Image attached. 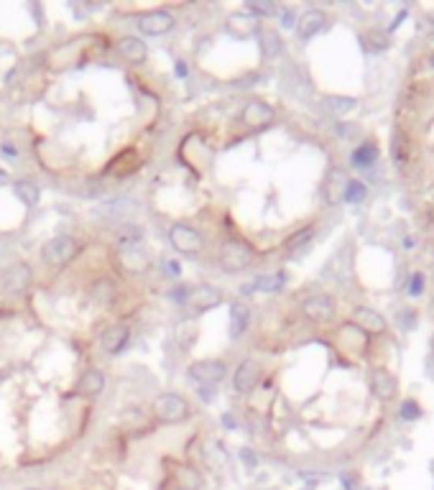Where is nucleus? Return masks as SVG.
Listing matches in <instances>:
<instances>
[{"label": "nucleus", "instance_id": "nucleus-17", "mask_svg": "<svg viewBox=\"0 0 434 490\" xmlns=\"http://www.w3.org/2000/svg\"><path fill=\"white\" fill-rule=\"evenodd\" d=\"M128 340H131V329L126 324H112L110 329H105V335H103V350L110 352V355H118L128 345Z\"/></svg>", "mask_w": 434, "mask_h": 490}, {"label": "nucleus", "instance_id": "nucleus-28", "mask_svg": "<svg viewBox=\"0 0 434 490\" xmlns=\"http://www.w3.org/2000/svg\"><path fill=\"white\" fill-rule=\"evenodd\" d=\"M276 11L279 8L273 6V3H268V0H253V3H248V13L253 15V18H268V15H276Z\"/></svg>", "mask_w": 434, "mask_h": 490}, {"label": "nucleus", "instance_id": "nucleus-19", "mask_svg": "<svg viewBox=\"0 0 434 490\" xmlns=\"http://www.w3.org/2000/svg\"><path fill=\"white\" fill-rule=\"evenodd\" d=\"M251 324V309L248 304H232L230 307V337L232 340H238V337L245 335V329Z\"/></svg>", "mask_w": 434, "mask_h": 490}, {"label": "nucleus", "instance_id": "nucleus-16", "mask_svg": "<svg viewBox=\"0 0 434 490\" xmlns=\"http://www.w3.org/2000/svg\"><path fill=\"white\" fill-rule=\"evenodd\" d=\"M273 120V107L261 102V100H251L248 105L243 107V123L248 128H263Z\"/></svg>", "mask_w": 434, "mask_h": 490}, {"label": "nucleus", "instance_id": "nucleus-23", "mask_svg": "<svg viewBox=\"0 0 434 490\" xmlns=\"http://www.w3.org/2000/svg\"><path fill=\"white\" fill-rule=\"evenodd\" d=\"M379 161V146L376 143H360V146L353 151V166H357V168H368V166H373V164Z\"/></svg>", "mask_w": 434, "mask_h": 490}, {"label": "nucleus", "instance_id": "nucleus-41", "mask_svg": "<svg viewBox=\"0 0 434 490\" xmlns=\"http://www.w3.org/2000/svg\"><path fill=\"white\" fill-rule=\"evenodd\" d=\"M3 151H6L8 156H15V151H13V148H11V143H6V146H3Z\"/></svg>", "mask_w": 434, "mask_h": 490}, {"label": "nucleus", "instance_id": "nucleus-13", "mask_svg": "<svg viewBox=\"0 0 434 490\" xmlns=\"http://www.w3.org/2000/svg\"><path fill=\"white\" fill-rule=\"evenodd\" d=\"M120 263H123V268L131 273H146L148 268H151V258H148V253L140 248V243L123 245V248H120Z\"/></svg>", "mask_w": 434, "mask_h": 490}, {"label": "nucleus", "instance_id": "nucleus-1", "mask_svg": "<svg viewBox=\"0 0 434 490\" xmlns=\"http://www.w3.org/2000/svg\"><path fill=\"white\" fill-rule=\"evenodd\" d=\"M253 263V248L248 243L238 238L225 240L223 248H220V266L228 273H238Z\"/></svg>", "mask_w": 434, "mask_h": 490}, {"label": "nucleus", "instance_id": "nucleus-25", "mask_svg": "<svg viewBox=\"0 0 434 490\" xmlns=\"http://www.w3.org/2000/svg\"><path fill=\"white\" fill-rule=\"evenodd\" d=\"M13 194L21 199L26 207H36L39 204V199H41V192H39V187H36L34 182H15V187H13Z\"/></svg>", "mask_w": 434, "mask_h": 490}, {"label": "nucleus", "instance_id": "nucleus-32", "mask_svg": "<svg viewBox=\"0 0 434 490\" xmlns=\"http://www.w3.org/2000/svg\"><path fill=\"white\" fill-rule=\"evenodd\" d=\"M393 161L401 164V166L407 164V138H404L399 131L393 133Z\"/></svg>", "mask_w": 434, "mask_h": 490}, {"label": "nucleus", "instance_id": "nucleus-10", "mask_svg": "<svg viewBox=\"0 0 434 490\" xmlns=\"http://www.w3.org/2000/svg\"><path fill=\"white\" fill-rule=\"evenodd\" d=\"M371 391L379 401H393L399 393V380L393 378L386 368H376L371 373Z\"/></svg>", "mask_w": 434, "mask_h": 490}, {"label": "nucleus", "instance_id": "nucleus-27", "mask_svg": "<svg viewBox=\"0 0 434 490\" xmlns=\"http://www.w3.org/2000/svg\"><path fill=\"white\" fill-rule=\"evenodd\" d=\"M355 105H357V100L355 98H327V107L335 115H345V112H350V110H355Z\"/></svg>", "mask_w": 434, "mask_h": 490}, {"label": "nucleus", "instance_id": "nucleus-34", "mask_svg": "<svg viewBox=\"0 0 434 490\" xmlns=\"http://www.w3.org/2000/svg\"><path fill=\"white\" fill-rule=\"evenodd\" d=\"M399 324L404 329H414V324H416V312H414L412 307H404L399 312Z\"/></svg>", "mask_w": 434, "mask_h": 490}, {"label": "nucleus", "instance_id": "nucleus-12", "mask_svg": "<svg viewBox=\"0 0 434 490\" xmlns=\"http://www.w3.org/2000/svg\"><path fill=\"white\" fill-rule=\"evenodd\" d=\"M261 380V365L256 360H243L232 376V385L238 393H251Z\"/></svg>", "mask_w": 434, "mask_h": 490}, {"label": "nucleus", "instance_id": "nucleus-43", "mask_svg": "<svg viewBox=\"0 0 434 490\" xmlns=\"http://www.w3.org/2000/svg\"><path fill=\"white\" fill-rule=\"evenodd\" d=\"M26 490H41V488H26Z\"/></svg>", "mask_w": 434, "mask_h": 490}, {"label": "nucleus", "instance_id": "nucleus-11", "mask_svg": "<svg viewBox=\"0 0 434 490\" xmlns=\"http://www.w3.org/2000/svg\"><path fill=\"white\" fill-rule=\"evenodd\" d=\"M225 28H228V34H230L232 39H251V36H256L261 31L258 18H253V15L245 13V11L228 15V23H225Z\"/></svg>", "mask_w": 434, "mask_h": 490}, {"label": "nucleus", "instance_id": "nucleus-24", "mask_svg": "<svg viewBox=\"0 0 434 490\" xmlns=\"http://www.w3.org/2000/svg\"><path fill=\"white\" fill-rule=\"evenodd\" d=\"M176 485H179V490H199L202 488V475L190 465H182L176 470Z\"/></svg>", "mask_w": 434, "mask_h": 490}, {"label": "nucleus", "instance_id": "nucleus-31", "mask_svg": "<svg viewBox=\"0 0 434 490\" xmlns=\"http://www.w3.org/2000/svg\"><path fill=\"white\" fill-rule=\"evenodd\" d=\"M312 235H315V227H304V230L294 232V235L287 240V248L289 251H296V248H301V245H307L309 240H312Z\"/></svg>", "mask_w": 434, "mask_h": 490}, {"label": "nucleus", "instance_id": "nucleus-22", "mask_svg": "<svg viewBox=\"0 0 434 490\" xmlns=\"http://www.w3.org/2000/svg\"><path fill=\"white\" fill-rule=\"evenodd\" d=\"M258 39H261V51H263L266 59H276L284 51V41H281V36L273 28H261Z\"/></svg>", "mask_w": 434, "mask_h": 490}, {"label": "nucleus", "instance_id": "nucleus-39", "mask_svg": "<svg viewBox=\"0 0 434 490\" xmlns=\"http://www.w3.org/2000/svg\"><path fill=\"white\" fill-rule=\"evenodd\" d=\"M187 72H190V69H187V64L176 62V74H179V77H187Z\"/></svg>", "mask_w": 434, "mask_h": 490}, {"label": "nucleus", "instance_id": "nucleus-30", "mask_svg": "<svg viewBox=\"0 0 434 490\" xmlns=\"http://www.w3.org/2000/svg\"><path fill=\"white\" fill-rule=\"evenodd\" d=\"M365 184L363 182H348V187H345V199L350 204H357V202H363L365 199Z\"/></svg>", "mask_w": 434, "mask_h": 490}, {"label": "nucleus", "instance_id": "nucleus-2", "mask_svg": "<svg viewBox=\"0 0 434 490\" xmlns=\"http://www.w3.org/2000/svg\"><path fill=\"white\" fill-rule=\"evenodd\" d=\"M82 251L79 240L70 238V235H56L49 243L44 245V260L49 266H67L70 260H74Z\"/></svg>", "mask_w": 434, "mask_h": 490}, {"label": "nucleus", "instance_id": "nucleus-42", "mask_svg": "<svg viewBox=\"0 0 434 490\" xmlns=\"http://www.w3.org/2000/svg\"><path fill=\"white\" fill-rule=\"evenodd\" d=\"M429 64H432V67H434V54H432V56H429Z\"/></svg>", "mask_w": 434, "mask_h": 490}, {"label": "nucleus", "instance_id": "nucleus-36", "mask_svg": "<svg viewBox=\"0 0 434 490\" xmlns=\"http://www.w3.org/2000/svg\"><path fill=\"white\" fill-rule=\"evenodd\" d=\"M421 291H424V276L421 273H412V279H409V294L419 296Z\"/></svg>", "mask_w": 434, "mask_h": 490}, {"label": "nucleus", "instance_id": "nucleus-8", "mask_svg": "<svg viewBox=\"0 0 434 490\" xmlns=\"http://www.w3.org/2000/svg\"><path fill=\"white\" fill-rule=\"evenodd\" d=\"M301 312H304V317L312 319V322L324 324L335 317V301L329 299L327 294H315L301 304Z\"/></svg>", "mask_w": 434, "mask_h": 490}, {"label": "nucleus", "instance_id": "nucleus-9", "mask_svg": "<svg viewBox=\"0 0 434 490\" xmlns=\"http://www.w3.org/2000/svg\"><path fill=\"white\" fill-rule=\"evenodd\" d=\"M34 281V273H31V266L28 263H13L8 266L6 273H3V289L8 294H23Z\"/></svg>", "mask_w": 434, "mask_h": 490}, {"label": "nucleus", "instance_id": "nucleus-15", "mask_svg": "<svg viewBox=\"0 0 434 490\" xmlns=\"http://www.w3.org/2000/svg\"><path fill=\"white\" fill-rule=\"evenodd\" d=\"M324 23H327L324 11L312 8V11H307V13H301L299 18H296V34H299V39L307 41V39H312V36H317L320 31H322Z\"/></svg>", "mask_w": 434, "mask_h": 490}, {"label": "nucleus", "instance_id": "nucleus-33", "mask_svg": "<svg viewBox=\"0 0 434 490\" xmlns=\"http://www.w3.org/2000/svg\"><path fill=\"white\" fill-rule=\"evenodd\" d=\"M401 419H407V421H416L421 416V406L416 404L414 399H407L404 404H401Z\"/></svg>", "mask_w": 434, "mask_h": 490}, {"label": "nucleus", "instance_id": "nucleus-3", "mask_svg": "<svg viewBox=\"0 0 434 490\" xmlns=\"http://www.w3.org/2000/svg\"><path fill=\"white\" fill-rule=\"evenodd\" d=\"M154 413L164 424H179L190 416V404L176 393H162L154 399Z\"/></svg>", "mask_w": 434, "mask_h": 490}, {"label": "nucleus", "instance_id": "nucleus-6", "mask_svg": "<svg viewBox=\"0 0 434 490\" xmlns=\"http://www.w3.org/2000/svg\"><path fill=\"white\" fill-rule=\"evenodd\" d=\"M220 301H223V291L217 286H210V284L190 289L187 296H184V304L190 309H195V312H210V309H215Z\"/></svg>", "mask_w": 434, "mask_h": 490}, {"label": "nucleus", "instance_id": "nucleus-26", "mask_svg": "<svg viewBox=\"0 0 434 490\" xmlns=\"http://www.w3.org/2000/svg\"><path fill=\"white\" fill-rule=\"evenodd\" d=\"M92 296H95V301H100V304H110V301L115 299V284L107 279L95 281V284H92Z\"/></svg>", "mask_w": 434, "mask_h": 490}, {"label": "nucleus", "instance_id": "nucleus-7", "mask_svg": "<svg viewBox=\"0 0 434 490\" xmlns=\"http://www.w3.org/2000/svg\"><path fill=\"white\" fill-rule=\"evenodd\" d=\"M136 26L143 36H164L174 28V15L166 11H148V13L138 15Z\"/></svg>", "mask_w": 434, "mask_h": 490}, {"label": "nucleus", "instance_id": "nucleus-21", "mask_svg": "<svg viewBox=\"0 0 434 490\" xmlns=\"http://www.w3.org/2000/svg\"><path fill=\"white\" fill-rule=\"evenodd\" d=\"M79 393H82V396H100V393L105 391V376H103V373L100 371H95V368H90V371L84 373L82 378H79Z\"/></svg>", "mask_w": 434, "mask_h": 490}, {"label": "nucleus", "instance_id": "nucleus-14", "mask_svg": "<svg viewBox=\"0 0 434 490\" xmlns=\"http://www.w3.org/2000/svg\"><path fill=\"white\" fill-rule=\"evenodd\" d=\"M353 319H355V324L363 332H368V335H383L386 332V319L376 312V309L371 307H355V312H353Z\"/></svg>", "mask_w": 434, "mask_h": 490}, {"label": "nucleus", "instance_id": "nucleus-29", "mask_svg": "<svg viewBox=\"0 0 434 490\" xmlns=\"http://www.w3.org/2000/svg\"><path fill=\"white\" fill-rule=\"evenodd\" d=\"M136 207L131 199H123V202H110L105 204V210H103V215H110V218H126V215H131Z\"/></svg>", "mask_w": 434, "mask_h": 490}, {"label": "nucleus", "instance_id": "nucleus-18", "mask_svg": "<svg viewBox=\"0 0 434 490\" xmlns=\"http://www.w3.org/2000/svg\"><path fill=\"white\" fill-rule=\"evenodd\" d=\"M118 49L131 64H143L148 56L146 44H143V39H138V36H123L118 41Z\"/></svg>", "mask_w": 434, "mask_h": 490}, {"label": "nucleus", "instance_id": "nucleus-38", "mask_svg": "<svg viewBox=\"0 0 434 490\" xmlns=\"http://www.w3.org/2000/svg\"><path fill=\"white\" fill-rule=\"evenodd\" d=\"M166 273L169 276H179V263L176 260H166Z\"/></svg>", "mask_w": 434, "mask_h": 490}, {"label": "nucleus", "instance_id": "nucleus-20", "mask_svg": "<svg viewBox=\"0 0 434 490\" xmlns=\"http://www.w3.org/2000/svg\"><path fill=\"white\" fill-rule=\"evenodd\" d=\"M284 284H287V276L284 273H271V276H258V279L253 281V284H248V286H243V294H251V291H281L284 289Z\"/></svg>", "mask_w": 434, "mask_h": 490}, {"label": "nucleus", "instance_id": "nucleus-35", "mask_svg": "<svg viewBox=\"0 0 434 490\" xmlns=\"http://www.w3.org/2000/svg\"><path fill=\"white\" fill-rule=\"evenodd\" d=\"M276 15L281 18V26H284V28H294L296 26V13L291 11V8H279V11H276Z\"/></svg>", "mask_w": 434, "mask_h": 490}, {"label": "nucleus", "instance_id": "nucleus-37", "mask_svg": "<svg viewBox=\"0 0 434 490\" xmlns=\"http://www.w3.org/2000/svg\"><path fill=\"white\" fill-rule=\"evenodd\" d=\"M240 460H243V463L248 465V468H251V470L256 468V465H258V457L253 455V449H248V447L240 449Z\"/></svg>", "mask_w": 434, "mask_h": 490}, {"label": "nucleus", "instance_id": "nucleus-4", "mask_svg": "<svg viewBox=\"0 0 434 490\" xmlns=\"http://www.w3.org/2000/svg\"><path fill=\"white\" fill-rule=\"evenodd\" d=\"M169 240H171V245H174V251L187 253V256H192V253H199L204 248L202 235H199L195 227H190V225H184V223L171 225V230H169Z\"/></svg>", "mask_w": 434, "mask_h": 490}, {"label": "nucleus", "instance_id": "nucleus-40", "mask_svg": "<svg viewBox=\"0 0 434 490\" xmlns=\"http://www.w3.org/2000/svg\"><path fill=\"white\" fill-rule=\"evenodd\" d=\"M223 424H225V427H235V421H232V416H223Z\"/></svg>", "mask_w": 434, "mask_h": 490}, {"label": "nucleus", "instance_id": "nucleus-5", "mask_svg": "<svg viewBox=\"0 0 434 490\" xmlns=\"http://www.w3.org/2000/svg\"><path fill=\"white\" fill-rule=\"evenodd\" d=\"M225 373H228V365L223 360H197V363L190 365V376L197 380L199 385H217L220 380L225 378Z\"/></svg>", "mask_w": 434, "mask_h": 490}]
</instances>
